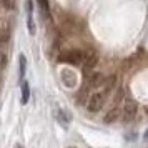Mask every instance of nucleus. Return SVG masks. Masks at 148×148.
I'll use <instances>...</instances> for the list:
<instances>
[{"label": "nucleus", "mask_w": 148, "mask_h": 148, "mask_svg": "<svg viewBox=\"0 0 148 148\" xmlns=\"http://www.w3.org/2000/svg\"><path fill=\"white\" fill-rule=\"evenodd\" d=\"M22 85H20V88H22V103L25 105V103H28V98H30V87H28V82L25 80V78H22Z\"/></svg>", "instance_id": "nucleus-7"}, {"label": "nucleus", "mask_w": 148, "mask_h": 148, "mask_svg": "<svg viewBox=\"0 0 148 148\" xmlns=\"http://www.w3.org/2000/svg\"><path fill=\"white\" fill-rule=\"evenodd\" d=\"M145 138H148V130H147V132H145Z\"/></svg>", "instance_id": "nucleus-14"}, {"label": "nucleus", "mask_w": 148, "mask_h": 148, "mask_svg": "<svg viewBox=\"0 0 148 148\" xmlns=\"http://www.w3.org/2000/svg\"><path fill=\"white\" fill-rule=\"evenodd\" d=\"M18 67H20V80H22L23 75H25V70H27V58H25V55H20V58H18Z\"/></svg>", "instance_id": "nucleus-8"}, {"label": "nucleus", "mask_w": 148, "mask_h": 148, "mask_svg": "<svg viewBox=\"0 0 148 148\" xmlns=\"http://www.w3.org/2000/svg\"><path fill=\"white\" fill-rule=\"evenodd\" d=\"M27 27L28 32L32 35H35V20H34V14H28L27 15Z\"/></svg>", "instance_id": "nucleus-10"}, {"label": "nucleus", "mask_w": 148, "mask_h": 148, "mask_svg": "<svg viewBox=\"0 0 148 148\" xmlns=\"http://www.w3.org/2000/svg\"><path fill=\"white\" fill-rule=\"evenodd\" d=\"M98 63V55L95 53V52H90V53H85V60H83V67L90 70V68H95V65Z\"/></svg>", "instance_id": "nucleus-6"}, {"label": "nucleus", "mask_w": 148, "mask_h": 148, "mask_svg": "<svg viewBox=\"0 0 148 148\" xmlns=\"http://www.w3.org/2000/svg\"><path fill=\"white\" fill-rule=\"evenodd\" d=\"M120 113H121V108L118 105H113V107L108 110V113L103 116V121L105 123H115V121L120 118Z\"/></svg>", "instance_id": "nucleus-5"}, {"label": "nucleus", "mask_w": 148, "mask_h": 148, "mask_svg": "<svg viewBox=\"0 0 148 148\" xmlns=\"http://www.w3.org/2000/svg\"><path fill=\"white\" fill-rule=\"evenodd\" d=\"M62 63H68V65H82L85 60V52L82 50H68L58 57Z\"/></svg>", "instance_id": "nucleus-2"}, {"label": "nucleus", "mask_w": 148, "mask_h": 148, "mask_svg": "<svg viewBox=\"0 0 148 148\" xmlns=\"http://www.w3.org/2000/svg\"><path fill=\"white\" fill-rule=\"evenodd\" d=\"M107 97H108V88L105 90H101V92H95V93L90 95V98L87 101V110L90 113H97V112H100L103 105H105V101H107Z\"/></svg>", "instance_id": "nucleus-1"}, {"label": "nucleus", "mask_w": 148, "mask_h": 148, "mask_svg": "<svg viewBox=\"0 0 148 148\" xmlns=\"http://www.w3.org/2000/svg\"><path fill=\"white\" fill-rule=\"evenodd\" d=\"M138 113V103L135 100H127L121 107V121L123 123H130L132 120H135V116Z\"/></svg>", "instance_id": "nucleus-3"}, {"label": "nucleus", "mask_w": 148, "mask_h": 148, "mask_svg": "<svg viewBox=\"0 0 148 148\" xmlns=\"http://www.w3.org/2000/svg\"><path fill=\"white\" fill-rule=\"evenodd\" d=\"M57 118H58V121H60L62 125H67L68 121H70V115H67L65 112H62V110H57Z\"/></svg>", "instance_id": "nucleus-9"}, {"label": "nucleus", "mask_w": 148, "mask_h": 148, "mask_svg": "<svg viewBox=\"0 0 148 148\" xmlns=\"http://www.w3.org/2000/svg\"><path fill=\"white\" fill-rule=\"evenodd\" d=\"M8 37H10V35H8L7 30H5V28H0V47L5 45V43L8 42Z\"/></svg>", "instance_id": "nucleus-11"}, {"label": "nucleus", "mask_w": 148, "mask_h": 148, "mask_svg": "<svg viewBox=\"0 0 148 148\" xmlns=\"http://www.w3.org/2000/svg\"><path fill=\"white\" fill-rule=\"evenodd\" d=\"M40 8L43 10V15H45V17H48L50 10H48V2H47V0H40Z\"/></svg>", "instance_id": "nucleus-13"}, {"label": "nucleus", "mask_w": 148, "mask_h": 148, "mask_svg": "<svg viewBox=\"0 0 148 148\" xmlns=\"http://www.w3.org/2000/svg\"><path fill=\"white\" fill-rule=\"evenodd\" d=\"M62 82H63V85L68 88H73L77 87V83H78V75L75 73L73 70H70V68H65V70H62Z\"/></svg>", "instance_id": "nucleus-4"}, {"label": "nucleus", "mask_w": 148, "mask_h": 148, "mask_svg": "<svg viewBox=\"0 0 148 148\" xmlns=\"http://www.w3.org/2000/svg\"><path fill=\"white\" fill-rule=\"evenodd\" d=\"M0 7L7 8V10H12L15 7V2L14 0H0Z\"/></svg>", "instance_id": "nucleus-12"}]
</instances>
